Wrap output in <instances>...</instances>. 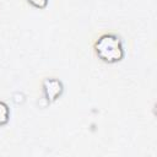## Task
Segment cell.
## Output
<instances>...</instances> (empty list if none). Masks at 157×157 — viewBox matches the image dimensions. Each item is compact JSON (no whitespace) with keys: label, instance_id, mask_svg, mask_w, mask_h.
<instances>
[{"label":"cell","instance_id":"6da1fadb","mask_svg":"<svg viewBox=\"0 0 157 157\" xmlns=\"http://www.w3.org/2000/svg\"><path fill=\"white\" fill-rule=\"evenodd\" d=\"M97 56L104 63H118L124 58V48L121 39L113 33L102 34L94 43Z\"/></svg>","mask_w":157,"mask_h":157},{"label":"cell","instance_id":"7a4b0ae2","mask_svg":"<svg viewBox=\"0 0 157 157\" xmlns=\"http://www.w3.org/2000/svg\"><path fill=\"white\" fill-rule=\"evenodd\" d=\"M63 90L64 87L61 81L55 77H48L43 81V93L49 102L55 101L63 93Z\"/></svg>","mask_w":157,"mask_h":157},{"label":"cell","instance_id":"3957f363","mask_svg":"<svg viewBox=\"0 0 157 157\" xmlns=\"http://www.w3.org/2000/svg\"><path fill=\"white\" fill-rule=\"evenodd\" d=\"M9 118H10V109H9V105L0 101V126L5 125L7 121H9Z\"/></svg>","mask_w":157,"mask_h":157},{"label":"cell","instance_id":"277c9868","mask_svg":"<svg viewBox=\"0 0 157 157\" xmlns=\"http://www.w3.org/2000/svg\"><path fill=\"white\" fill-rule=\"evenodd\" d=\"M27 1L37 9H44L48 5V0H27Z\"/></svg>","mask_w":157,"mask_h":157}]
</instances>
